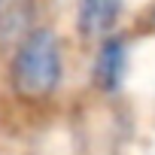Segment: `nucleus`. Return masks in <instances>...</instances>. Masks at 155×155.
<instances>
[{
	"label": "nucleus",
	"instance_id": "7ed1b4c3",
	"mask_svg": "<svg viewBox=\"0 0 155 155\" xmlns=\"http://www.w3.org/2000/svg\"><path fill=\"white\" fill-rule=\"evenodd\" d=\"M122 15V0H79V12H76V25H79L82 37H107Z\"/></svg>",
	"mask_w": 155,
	"mask_h": 155
},
{
	"label": "nucleus",
	"instance_id": "f257e3e1",
	"mask_svg": "<svg viewBox=\"0 0 155 155\" xmlns=\"http://www.w3.org/2000/svg\"><path fill=\"white\" fill-rule=\"evenodd\" d=\"M61 43L49 28H31L15 43L9 61V85L25 101H46L61 85Z\"/></svg>",
	"mask_w": 155,
	"mask_h": 155
},
{
	"label": "nucleus",
	"instance_id": "f03ea898",
	"mask_svg": "<svg viewBox=\"0 0 155 155\" xmlns=\"http://www.w3.org/2000/svg\"><path fill=\"white\" fill-rule=\"evenodd\" d=\"M125 73H128V40L119 37V34H110V37L101 43L97 55H94L91 82H94L101 91L113 94V91L122 88Z\"/></svg>",
	"mask_w": 155,
	"mask_h": 155
},
{
	"label": "nucleus",
	"instance_id": "20e7f679",
	"mask_svg": "<svg viewBox=\"0 0 155 155\" xmlns=\"http://www.w3.org/2000/svg\"><path fill=\"white\" fill-rule=\"evenodd\" d=\"M3 3H6V0H0V12H3Z\"/></svg>",
	"mask_w": 155,
	"mask_h": 155
},
{
	"label": "nucleus",
	"instance_id": "39448f33",
	"mask_svg": "<svg viewBox=\"0 0 155 155\" xmlns=\"http://www.w3.org/2000/svg\"><path fill=\"white\" fill-rule=\"evenodd\" d=\"M152 25H155V9H152Z\"/></svg>",
	"mask_w": 155,
	"mask_h": 155
}]
</instances>
